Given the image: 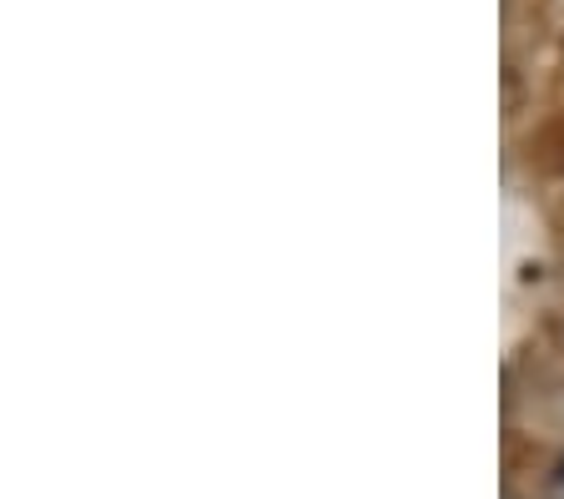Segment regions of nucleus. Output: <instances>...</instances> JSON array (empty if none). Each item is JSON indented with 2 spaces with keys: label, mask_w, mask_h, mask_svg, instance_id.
Here are the masks:
<instances>
[{
  "label": "nucleus",
  "mask_w": 564,
  "mask_h": 499,
  "mask_svg": "<svg viewBox=\"0 0 564 499\" xmlns=\"http://www.w3.org/2000/svg\"><path fill=\"white\" fill-rule=\"evenodd\" d=\"M550 495H554V499H564V459L554 464V475H550Z\"/></svg>",
  "instance_id": "1"
}]
</instances>
